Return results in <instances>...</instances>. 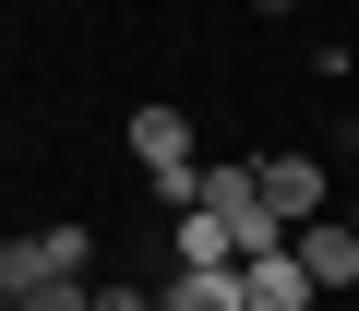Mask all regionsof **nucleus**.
I'll return each instance as SVG.
<instances>
[{
    "mask_svg": "<svg viewBox=\"0 0 359 311\" xmlns=\"http://www.w3.org/2000/svg\"><path fill=\"white\" fill-rule=\"evenodd\" d=\"M204 216L240 240V263L287 251V228H276V204H264V168H252V156H216V168H204Z\"/></svg>",
    "mask_w": 359,
    "mask_h": 311,
    "instance_id": "f257e3e1",
    "label": "nucleus"
},
{
    "mask_svg": "<svg viewBox=\"0 0 359 311\" xmlns=\"http://www.w3.org/2000/svg\"><path fill=\"white\" fill-rule=\"evenodd\" d=\"M0 287L36 299V287H96V240L84 228H25L13 251H0Z\"/></svg>",
    "mask_w": 359,
    "mask_h": 311,
    "instance_id": "f03ea898",
    "label": "nucleus"
},
{
    "mask_svg": "<svg viewBox=\"0 0 359 311\" xmlns=\"http://www.w3.org/2000/svg\"><path fill=\"white\" fill-rule=\"evenodd\" d=\"M252 168H264V204H276V228H287V240L335 216V204H323V168H311V156H252Z\"/></svg>",
    "mask_w": 359,
    "mask_h": 311,
    "instance_id": "7ed1b4c3",
    "label": "nucleus"
},
{
    "mask_svg": "<svg viewBox=\"0 0 359 311\" xmlns=\"http://www.w3.org/2000/svg\"><path fill=\"white\" fill-rule=\"evenodd\" d=\"M132 156H144V180H192L204 156H192V108H132Z\"/></svg>",
    "mask_w": 359,
    "mask_h": 311,
    "instance_id": "20e7f679",
    "label": "nucleus"
},
{
    "mask_svg": "<svg viewBox=\"0 0 359 311\" xmlns=\"http://www.w3.org/2000/svg\"><path fill=\"white\" fill-rule=\"evenodd\" d=\"M287 251H299V275H311L323 299H347V287H359V228H347V216H323V228H299Z\"/></svg>",
    "mask_w": 359,
    "mask_h": 311,
    "instance_id": "39448f33",
    "label": "nucleus"
},
{
    "mask_svg": "<svg viewBox=\"0 0 359 311\" xmlns=\"http://www.w3.org/2000/svg\"><path fill=\"white\" fill-rule=\"evenodd\" d=\"M240 299H252V311H323V287L299 275V251H264V263H240Z\"/></svg>",
    "mask_w": 359,
    "mask_h": 311,
    "instance_id": "423d86ee",
    "label": "nucleus"
},
{
    "mask_svg": "<svg viewBox=\"0 0 359 311\" xmlns=\"http://www.w3.org/2000/svg\"><path fill=\"white\" fill-rule=\"evenodd\" d=\"M96 311H168V299H156V287H132V275H108V287H96Z\"/></svg>",
    "mask_w": 359,
    "mask_h": 311,
    "instance_id": "0eeeda50",
    "label": "nucleus"
},
{
    "mask_svg": "<svg viewBox=\"0 0 359 311\" xmlns=\"http://www.w3.org/2000/svg\"><path fill=\"white\" fill-rule=\"evenodd\" d=\"M13 311H96V287H36V299H13Z\"/></svg>",
    "mask_w": 359,
    "mask_h": 311,
    "instance_id": "6e6552de",
    "label": "nucleus"
},
{
    "mask_svg": "<svg viewBox=\"0 0 359 311\" xmlns=\"http://www.w3.org/2000/svg\"><path fill=\"white\" fill-rule=\"evenodd\" d=\"M347 228H359V204H347Z\"/></svg>",
    "mask_w": 359,
    "mask_h": 311,
    "instance_id": "1a4fd4ad",
    "label": "nucleus"
},
{
    "mask_svg": "<svg viewBox=\"0 0 359 311\" xmlns=\"http://www.w3.org/2000/svg\"><path fill=\"white\" fill-rule=\"evenodd\" d=\"M347 156H359V132H347Z\"/></svg>",
    "mask_w": 359,
    "mask_h": 311,
    "instance_id": "9d476101",
    "label": "nucleus"
}]
</instances>
